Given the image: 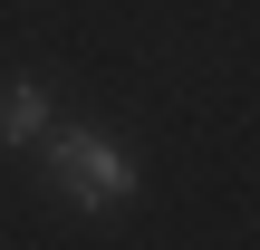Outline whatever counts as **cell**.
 I'll return each mask as SVG.
<instances>
[{
  "mask_svg": "<svg viewBox=\"0 0 260 250\" xmlns=\"http://www.w3.org/2000/svg\"><path fill=\"white\" fill-rule=\"evenodd\" d=\"M39 145H48V173H58V193H68L77 212H125V202H135V154H125L116 135H96V125H48Z\"/></svg>",
  "mask_w": 260,
  "mask_h": 250,
  "instance_id": "6da1fadb",
  "label": "cell"
},
{
  "mask_svg": "<svg viewBox=\"0 0 260 250\" xmlns=\"http://www.w3.org/2000/svg\"><path fill=\"white\" fill-rule=\"evenodd\" d=\"M48 125H58V106H48V77H0V145H10V154H29Z\"/></svg>",
  "mask_w": 260,
  "mask_h": 250,
  "instance_id": "7a4b0ae2",
  "label": "cell"
}]
</instances>
